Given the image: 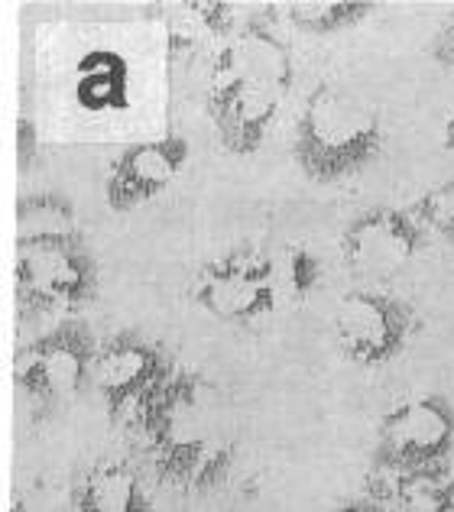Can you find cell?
Listing matches in <instances>:
<instances>
[{"mask_svg": "<svg viewBox=\"0 0 454 512\" xmlns=\"http://www.w3.org/2000/svg\"><path fill=\"white\" fill-rule=\"evenodd\" d=\"M17 227H20V240L82 234V231H78L72 205L65 198H59V195H30V198H23L20 211H17Z\"/></svg>", "mask_w": 454, "mask_h": 512, "instance_id": "obj_16", "label": "cell"}, {"mask_svg": "<svg viewBox=\"0 0 454 512\" xmlns=\"http://www.w3.org/2000/svg\"><path fill=\"white\" fill-rule=\"evenodd\" d=\"M429 56H432V62L442 65V69L454 72V20H448L442 30L432 36Z\"/></svg>", "mask_w": 454, "mask_h": 512, "instance_id": "obj_19", "label": "cell"}, {"mask_svg": "<svg viewBox=\"0 0 454 512\" xmlns=\"http://www.w3.org/2000/svg\"><path fill=\"white\" fill-rule=\"evenodd\" d=\"M454 457V402L425 393L396 402L373 435L370 464L383 480L432 487Z\"/></svg>", "mask_w": 454, "mask_h": 512, "instance_id": "obj_3", "label": "cell"}, {"mask_svg": "<svg viewBox=\"0 0 454 512\" xmlns=\"http://www.w3.org/2000/svg\"><path fill=\"white\" fill-rule=\"evenodd\" d=\"M172 373L176 363L163 344L137 328H124L101 341L91 389L98 393L111 425H130Z\"/></svg>", "mask_w": 454, "mask_h": 512, "instance_id": "obj_6", "label": "cell"}, {"mask_svg": "<svg viewBox=\"0 0 454 512\" xmlns=\"http://www.w3.org/2000/svg\"><path fill=\"white\" fill-rule=\"evenodd\" d=\"M101 341L85 318H62L17 354V389L39 412H56L91 386Z\"/></svg>", "mask_w": 454, "mask_h": 512, "instance_id": "obj_4", "label": "cell"}, {"mask_svg": "<svg viewBox=\"0 0 454 512\" xmlns=\"http://www.w3.org/2000/svg\"><path fill=\"white\" fill-rule=\"evenodd\" d=\"M153 477L179 493L221 487L237 461V419L224 389L198 370L176 367L130 422Z\"/></svg>", "mask_w": 454, "mask_h": 512, "instance_id": "obj_1", "label": "cell"}, {"mask_svg": "<svg viewBox=\"0 0 454 512\" xmlns=\"http://www.w3.org/2000/svg\"><path fill=\"white\" fill-rule=\"evenodd\" d=\"M331 328L347 360L377 370L406 354L422 328V318L403 295L380 286H354L338 299Z\"/></svg>", "mask_w": 454, "mask_h": 512, "instance_id": "obj_5", "label": "cell"}, {"mask_svg": "<svg viewBox=\"0 0 454 512\" xmlns=\"http://www.w3.org/2000/svg\"><path fill=\"white\" fill-rule=\"evenodd\" d=\"M286 101L289 88L231 78V82H208L205 114L227 153L250 156L260 150L270 130L279 124Z\"/></svg>", "mask_w": 454, "mask_h": 512, "instance_id": "obj_11", "label": "cell"}, {"mask_svg": "<svg viewBox=\"0 0 454 512\" xmlns=\"http://www.w3.org/2000/svg\"><path fill=\"white\" fill-rule=\"evenodd\" d=\"M386 127L380 107L344 82H322L305 98L292 159L315 185H341L373 166L383 153Z\"/></svg>", "mask_w": 454, "mask_h": 512, "instance_id": "obj_2", "label": "cell"}, {"mask_svg": "<svg viewBox=\"0 0 454 512\" xmlns=\"http://www.w3.org/2000/svg\"><path fill=\"white\" fill-rule=\"evenodd\" d=\"M192 163V146L179 133L124 146L108 169L104 198L117 214H130L159 201Z\"/></svg>", "mask_w": 454, "mask_h": 512, "instance_id": "obj_10", "label": "cell"}, {"mask_svg": "<svg viewBox=\"0 0 454 512\" xmlns=\"http://www.w3.org/2000/svg\"><path fill=\"white\" fill-rule=\"evenodd\" d=\"M377 10L373 4H360V0H296L286 13L296 30L309 36H335L351 30V26L364 23L370 13Z\"/></svg>", "mask_w": 454, "mask_h": 512, "instance_id": "obj_15", "label": "cell"}, {"mask_svg": "<svg viewBox=\"0 0 454 512\" xmlns=\"http://www.w3.org/2000/svg\"><path fill=\"white\" fill-rule=\"evenodd\" d=\"M10 512H82V506H78V493L69 483L36 477L13 493Z\"/></svg>", "mask_w": 454, "mask_h": 512, "instance_id": "obj_17", "label": "cell"}, {"mask_svg": "<svg viewBox=\"0 0 454 512\" xmlns=\"http://www.w3.org/2000/svg\"><path fill=\"white\" fill-rule=\"evenodd\" d=\"M75 493L82 512H156L140 470L124 461H98L88 467Z\"/></svg>", "mask_w": 454, "mask_h": 512, "instance_id": "obj_13", "label": "cell"}, {"mask_svg": "<svg viewBox=\"0 0 454 512\" xmlns=\"http://www.w3.org/2000/svg\"><path fill=\"white\" fill-rule=\"evenodd\" d=\"M192 302L224 325H257L279 312L273 256L234 250L205 263L192 279Z\"/></svg>", "mask_w": 454, "mask_h": 512, "instance_id": "obj_8", "label": "cell"}, {"mask_svg": "<svg viewBox=\"0 0 454 512\" xmlns=\"http://www.w3.org/2000/svg\"><path fill=\"white\" fill-rule=\"evenodd\" d=\"M98 279V260L82 234L17 244V282L26 302L75 312L98 295Z\"/></svg>", "mask_w": 454, "mask_h": 512, "instance_id": "obj_7", "label": "cell"}, {"mask_svg": "<svg viewBox=\"0 0 454 512\" xmlns=\"http://www.w3.org/2000/svg\"><path fill=\"white\" fill-rule=\"evenodd\" d=\"M438 231H442L448 240H451V244H454V218H448V221H442V227H438Z\"/></svg>", "mask_w": 454, "mask_h": 512, "instance_id": "obj_22", "label": "cell"}, {"mask_svg": "<svg viewBox=\"0 0 454 512\" xmlns=\"http://www.w3.org/2000/svg\"><path fill=\"white\" fill-rule=\"evenodd\" d=\"M78 94H82V104L88 107H111L114 98H120V88L114 85V75L108 72H88L82 75V85H78Z\"/></svg>", "mask_w": 454, "mask_h": 512, "instance_id": "obj_18", "label": "cell"}, {"mask_svg": "<svg viewBox=\"0 0 454 512\" xmlns=\"http://www.w3.org/2000/svg\"><path fill=\"white\" fill-rule=\"evenodd\" d=\"M231 78L270 82L292 91L296 62H292L286 39L263 23L237 26L231 36H224V46L215 56V62H211L208 82H231Z\"/></svg>", "mask_w": 454, "mask_h": 512, "instance_id": "obj_12", "label": "cell"}, {"mask_svg": "<svg viewBox=\"0 0 454 512\" xmlns=\"http://www.w3.org/2000/svg\"><path fill=\"white\" fill-rule=\"evenodd\" d=\"M273 256V273H276V292L279 308H299L312 299L322 286L325 263L309 247H283Z\"/></svg>", "mask_w": 454, "mask_h": 512, "instance_id": "obj_14", "label": "cell"}, {"mask_svg": "<svg viewBox=\"0 0 454 512\" xmlns=\"http://www.w3.org/2000/svg\"><path fill=\"white\" fill-rule=\"evenodd\" d=\"M429 244V224L412 208L380 205L344 227L341 234V260L357 279L390 282L403 276L419 260L422 247Z\"/></svg>", "mask_w": 454, "mask_h": 512, "instance_id": "obj_9", "label": "cell"}, {"mask_svg": "<svg viewBox=\"0 0 454 512\" xmlns=\"http://www.w3.org/2000/svg\"><path fill=\"white\" fill-rule=\"evenodd\" d=\"M425 503H429V512H454V474L425 487Z\"/></svg>", "mask_w": 454, "mask_h": 512, "instance_id": "obj_21", "label": "cell"}, {"mask_svg": "<svg viewBox=\"0 0 454 512\" xmlns=\"http://www.w3.org/2000/svg\"><path fill=\"white\" fill-rule=\"evenodd\" d=\"M328 512H406L403 506H396L390 500H383V496H351V500H344L338 503L335 509H328Z\"/></svg>", "mask_w": 454, "mask_h": 512, "instance_id": "obj_20", "label": "cell"}]
</instances>
